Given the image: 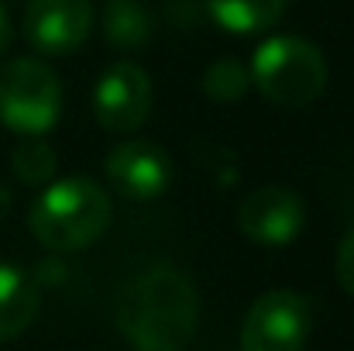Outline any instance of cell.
Returning a JSON list of instances; mask_svg holds the SVG:
<instances>
[{
    "mask_svg": "<svg viewBox=\"0 0 354 351\" xmlns=\"http://www.w3.org/2000/svg\"><path fill=\"white\" fill-rule=\"evenodd\" d=\"M306 224V207L299 193L286 186H258L244 197L237 210V228L248 241L265 248H286L292 244Z\"/></svg>",
    "mask_w": 354,
    "mask_h": 351,
    "instance_id": "obj_7",
    "label": "cell"
},
{
    "mask_svg": "<svg viewBox=\"0 0 354 351\" xmlns=\"http://www.w3.org/2000/svg\"><path fill=\"white\" fill-rule=\"evenodd\" d=\"M107 183L127 200H155L172 183V159L155 141H124L107 155Z\"/></svg>",
    "mask_w": 354,
    "mask_h": 351,
    "instance_id": "obj_9",
    "label": "cell"
},
{
    "mask_svg": "<svg viewBox=\"0 0 354 351\" xmlns=\"http://www.w3.org/2000/svg\"><path fill=\"white\" fill-rule=\"evenodd\" d=\"M10 35H14V28H10V17H7V10H3V3H0V52L10 45Z\"/></svg>",
    "mask_w": 354,
    "mask_h": 351,
    "instance_id": "obj_16",
    "label": "cell"
},
{
    "mask_svg": "<svg viewBox=\"0 0 354 351\" xmlns=\"http://www.w3.org/2000/svg\"><path fill=\"white\" fill-rule=\"evenodd\" d=\"M251 87V76L248 69L237 62V59H217L214 66H207L203 73V93L217 104H234L248 93Z\"/></svg>",
    "mask_w": 354,
    "mask_h": 351,
    "instance_id": "obj_14",
    "label": "cell"
},
{
    "mask_svg": "<svg viewBox=\"0 0 354 351\" xmlns=\"http://www.w3.org/2000/svg\"><path fill=\"white\" fill-rule=\"evenodd\" d=\"M104 31L118 48H141L151 35V24L138 0H111L104 10Z\"/></svg>",
    "mask_w": 354,
    "mask_h": 351,
    "instance_id": "obj_12",
    "label": "cell"
},
{
    "mask_svg": "<svg viewBox=\"0 0 354 351\" xmlns=\"http://www.w3.org/2000/svg\"><path fill=\"white\" fill-rule=\"evenodd\" d=\"M248 76L265 100L279 107H310L327 90V59L299 35H272L254 48Z\"/></svg>",
    "mask_w": 354,
    "mask_h": 351,
    "instance_id": "obj_3",
    "label": "cell"
},
{
    "mask_svg": "<svg viewBox=\"0 0 354 351\" xmlns=\"http://www.w3.org/2000/svg\"><path fill=\"white\" fill-rule=\"evenodd\" d=\"M111 224V197L90 176L48 183L31 204L28 228L48 251H83Z\"/></svg>",
    "mask_w": 354,
    "mask_h": 351,
    "instance_id": "obj_2",
    "label": "cell"
},
{
    "mask_svg": "<svg viewBox=\"0 0 354 351\" xmlns=\"http://www.w3.org/2000/svg\"><path fill=\"white\" fill-rule=\"evenodd\" d=\"M10 165H14V176L24 186H48L52 176H55V152L41 138H24L14 148V162Z\"/></svg>",
    "mask_w": 354,
    "mask_h": 351,
    "instance_id": "obj_13",
    "label": "cell"
},
{
    "mask_svg": "<svg viewBox=\"0 0 354 351\" xmlns=\"http://www.w3.org/2000/svg\"><path fill=\"white\" fill-rule=\"evenodd\" d=\"M62 117V83L41 59L0 66V124L21 138H41Z\"/></svg>",
    "mask_w": 354,
    "mask_h": 351,
    "instance_id": "obj_4",
    "label": "cell"
},
{
    "mask_svg": "<svg viewBox=\"0 0 354 351\" xmlns=\"http://www.w3.org/2000/svg\"><path fill=\"white\" fill-rule=\"evenodd\" d=\"M337 282L348 296H354V224L341 237V248H337Z\"/></svg>",
    "mask_w": 354,
    "mask_h": 351,
    "instance_id": "obj_15",
    "label": "cell"
},
{
    "mask_svg": "<svg viewBox=\"0 0 354 351\" xmlns=\"http://www.w3.org/2000/svg\"><path fill=\"white\" fill-rule=\"evenodd\" d=\"M196 286L169 262L148 265L120 289L118 331L134 351H183L196 334Z\"/></svg>",
    "mask_w": 354,
    "mask_h": 351,
    "instance_id": "obj_1",
    "label": "cell"
},
{
    "mask_svg": "<svg viewBox=\"0 0 354 351\" xmlns=\"http://www.w3.org/2000/svg\"><path fill=\"white\" fill-rule=\"evenodd\" d=\"M41 307L38 282L14 262H0V341H14L24 334Z\"/></svg>",
    "mask_w": 354,
    "mask_h": 351,
    "instance_id": "obj_10",
    "label": "cell"
},
{
    "mask_svg": "<svg viewBox=\"0 0 354 351\" xmlns=\"http://www.w3.org/2000/svg\"><path fill=\"white\" fill-rule=\"evenodd\" d=\"M313 334V303L296 289L258 296L241 324V351H303Z\"/></svg>",
    "mask_w": 354,
    "mask_h": 351,
    "instance_id": "obj_5",
    "label": "cell"
},
{
    "mask_svg": "<svg viewBox=\"0 0 354 351\" xmlns=\"http://www.w3.org/2000/svg\"><path fill=\"white\" fill-rule=\"evenodd\" d=\"M151 76L138 62H114L93 87V114L114 134L138 131L151 114Z\"/></svg>",
    "mask_w": 354,
    "mask_h": 351,
    "instance_id": "obj_6",
    "label": "cell"
},
{
    "mask_svg": "<svg viewBox=\"0 0 354 351\" xmlns=\"http://www.w3.org/2000/svg\"><path fill=\"white\" fill-rule=\"evenodd\" d=\"M207 10L231 35H258L286 14V0H207Z\"/></svg>",
    "mask_w": 354,
    "mask_h": 351,
    "instance_id": "obj_11",
    "label": "cell"
},
{
    "mask_svg": "<svg viewBox=\"0 0 354 351\" xmlns=\"http://www.w3.org/2000/svg\"><path fill=\"white\" fill-rule=\"evenodd\" d=\"M93 31L90 0H31L24 10V38L45 55L76 52Z\"/></svg>",
    "mask_w": 354,
    "mask_h": 351,
    "instance_id": "obj_8",
    "label": "cell"
}]
</instances>
